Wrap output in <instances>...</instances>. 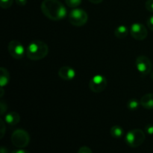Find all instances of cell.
<instances>
[{
    "label": "cell",
    "instance_id": "9c48e42d",
    "mask_svg": "<svg viewBox=\"0 0 153 153\" xmlns=\"http://www.w3.org/2000/svg\"><path fill=\"white\" fill-rule=\"evenodd\" d=\"M130 34L137 40H143L148 35L147 28L140 22H134L130 26Z\"/></svg>",
    "mask_w": 153,
    "mask_h": 153
},
{
    "label": "cell",
    "instance_id": "9a60e30c",
    "mask_svg": "<svg viewBox=\"0 0 153 153\" xmlns=\"http://www.w3.org/2000/svg\"><path fill=\"white\" fill-rule=\"evenodd\" d=\"M111 135L114 138H120L123 136L124 130L121 126L118 125L113 126L110 130Z\"/></svg>",
    "mask_w": 153,
    "mask_h": 153
},
{
    "label": "cell",
    "instance_id": "277c9868",
    "mask_svg": "<svg viewBox=\"0 0 153 153\" xmlns=\"http://www.w3.org/2000/svg\"><path fill=\"white\" fill-rule=\"evenodd\" d=\"M10 140L13 146L19 149H22L26 147L29 143L30 136L25 130L19 128L12 133Z\"/></svg>",
    "mask_w": 153,
    "mask_h": 153
},
{
    "label": "cell",
    "instance_id": "ba28073f",
    "mask_svg": "<svg viewBox=\"0 0 153 153\" xmlns=\"http://www.w3.org/2000/svg\"><path fill=\"white\" fill-rule=\"evenodd\" d=\"M9 54L15 59H22L25 53L23 45L17 40H10L7 46Z\"/></svg>",
    "mask_w": 153,
    "mask_h": 153
},
{
    "label": "cell",
    "instance_id": "8fae6325",
    "mask_svg": "<svg viewBox=\"0 0 153 153\" xmlns=\"http://www.w3.org/2000/svg\"><path fill=\"white\" fill-rule=\"evenodd\" d=\"M4 122L10 126H13L18 124L20 121V116L16 111H10L4 115Z\"/></svg>",
    "mask_w": 153,
    "mask_h": 153
},
{
    "label": "cell",
    "instance_id": "e0dca14e",
    "mask_svg": "<svg viewBox=\"0 0 153 153\" xmlns=\"http://www.w3.org/2000/svg\"><path fill=\"white\" fill-rule=\"evenodd\" d=\"M82 1V0H65V2L68 7H72V8H76L80 5Z\"/></svg>",
    "mask_w": 153,
    "mask_h": 153
},
{
    "label": "cell",
    "instance_id": "52a82bcc",
    "mask_svg": "<svg viewBox=\"0 0 153 153\" xmlns=\"http://www.w3.org/2000/svg\"><path fill=\"white\" fill-rule=\"evenodd\" d=\"M108 85L107 79L101 74H97L93 76L89 82V88L94 93H101Z\"/></svg>",
    "mask_w": 153,
    "mask_h": 153
},
{
    "label": "cell",
    "instance_id": "5b68a950",
    "mask_svg": "<svg viewBox=\"0 0 153 153\" xmlns=\"http://www.w3.org/2000/svg\"><path fill=\"white\" fill-rule=\"evenodd\" d=\"M88 15L85 10L79 7L73 8L69 13V21L74 26H82L88 22Z\"/></svg>",
    "mask_w": 153,
    "mask_h": 153
},
{
    "label": "cell",
    "instance_id": "44dd1931",
    "mask_svg": "<svg viewBox=\"0 0 153 153\" xmlns=\"http://www.w3.org/2000/svg\"><path fill=\"white\" fill-rule=\"evenodd\" d=\"M145 131H146V134H149V135H152V134H153V125L152 124H147V125L145 126Z\"/></svg>",
    "mask_w": 153,
    "mask_h": 153
},
{
    "label": "cell",
    "instance_id": "7a4b0ae2",
    "mask_svg": "<svg viewBox=\"0 0 153 153\" xmlns=\"http://www.w3.org/2000/svg\"><path fill=\"white\" fill-rule=\"evenodd\" d=\"M49 53V46L45 42L40 40L31 41L28 45L26 55L32 61H39L44 58Z\"/></svg>",
    "mask_w": 153,
    "mask_h": 153
},
{
    "label": "cell",
    "instance_id": "4316f807",
    "mask_svg": "<svg viewBox=\"0 0 153 153\" xmlns=\"http://www.w3.org/2000/svg\"><path fill=\"white\" fill-rule=\"evenodd\" d=\"M90 2L93 3V4H100L101 3L103 0H88Z\"/></svg>",
    "mask_w": 153,
    "mask_h": 153
},
{
    "label": "cell",
    "instance_id": "603a6c76",
    "mask_svg": "<svg viewBox=\"0 0 153 153\" xmlns=\"http://www.w3.org/2000/svg\"><path fill=\"white\" fill-rule=\"evenodd\" d=\"M147 26L150 30L153 31V15L149 16L147 19Z\"/></svg>",
    "mask_w": 153,
    "mask_h": 153
},
{
    "label": "cell",
    "instance_id": "7c38bea8",
    "mask_svg": "<svg viewBox=\"0 0 153 153\" xmlns=\"http://www.w3.org/2000/svg\"><path fill=\"white\" fill-rule=\"evenodd\" d=\"M140 105L146 109H153V94L149 93L143 95L140 100Z\"/></svg>",
    "mask_w": 153,
    "mask_h": 153
},
{
    "label": "cell",
    "instance_id": "4fadbf2b",
    "mask_svg": "<svg viewBox=\"0 0 153 153\" xmlns=\"http://www.w3.org/2000/svg\"><path fill=\"white\" fill-rule=\"evenodd\" d=\"M128 34V28L125 25H120L115 28L114 35L119 39H123Z\"/></svg>",
    "mask_w": 153,
    "mask_h": 153
},
{
    "label": "cell",
    "instance_id": "d4e9b609",
    "mask_svg": "<svg viewBox=\"0 0 153 153\" xmlns=\"http://www.w3.org/2000/svg\"><path fill=\"white\" fill-rule=\"evenodd\" d=\"M15 1L19 6H25L27 4V0H15Z\"/></svg>",
    "mask_w": 153,
    "mask_h": 153
},
{
    "label": "cell",
    "instance_id": "d6986e66",
    "mask_svg": "<svg viewBox=\"0 0 153 153\" xmlns=\"http://www.w3.org/2000/svg\"><path fill=\"white\" fill-rule=\"evenodd\" d=\"M145 7L146 10L153 13V0H147L145 3Z\"/></svg>",
    "mask_w": 153,
    "mask_h": 153
},
{
    "label": "cell",
    "instance_id": "484cf974",
    "mask_svg": "<svg viewBox=\"0 0 153 153\" xmlns=\"http://www.w3.org/2000/svg\"><path fill=\"white\" fill-rule=\"evenodd\" d=\"M11 153H30L28 151L25 150V149H16V150H13Z\"/></svg>",
    "mask_w": 153,
    "mask_h": 153
},
{
    "label": "cell",
    "instance_id": "8992f818",
    "mask_svg": "<svg viewBox=\"0 0 153 153\" xmlns=\"http://www.w3.org/2000/svg\"><path fill=\"white\" fill-rule=\"evenodd\" d=\"M135 67L141 76H146L151 73L152 64L151 60L145 55H139L135 60Z\"/></svg>",
    "mask_w": 153,
    "mask_h": 153
},
{
    "label": "cell",
    "instance_id": "3957f363",
    "mask_svg": "<svg viewBox=\"0 0 153 153\" xmlns=\"http://www.w3.org/2000/svg\"><path fill=\"white\" fill-rule=\"evenodd\" d=\"M145 138L146 136L143 130L140 128H134L126 133L125 141L130 147L136 148L140 146L144 142Z\"/></svg>",
    "mask_w": 153,
    "mask_h": 153
},
{
    "label": "cell",
    "instance_id": "5bb4252c",
    "mask_svg": "<svg viewBox=\"0 0 153 153\" xmlns=\"http://www.w3.org/2000/svg\"><path fill=\"white\" fill-rule=\"evenodd\" d=\"M0 86L1 88H4V86L7 85L10 82V74L7 70L4 67H1L0 68Z\"/></svg>",
    "mask_w": 153,
    "mask_h": 153
},
{
    "label": "cell",
    "instance_id": "cb8c5ba5",
    "mask_svg": "<svg viewBox=\"0 0 153 153\" xmlns=\"http://www.w3.org/2000/svg\"><path fill=\"white\" fill-rule=\"evenodd\" d=\"M0 126H1V137H0V138H2L3 136H4V130H5V128H4V121L2 120V119L0 120Z\"/></svg>",
    "mask_w": 153,
    "mask_h": 153
},
{
    "label": "cell",
    "instance_id": "f1b7e54d",
    "mask_svg": "<svg viewBox=\"0 0 153 153\" xmlns=\"http://www.w3.org/2000/svg\"><path fill=\"white\" fill-rule=\"evenodd\" d=\"M151 79H152V81H153V71L152 72V73H151Z\"/></svg>",
    "mask_w": 153,
    "mask_h": 153
},
{
    "label": "cell",
    "instance_id": "ac0fdd59",
    "mask_svg": "<svg viewBox=\"0 0 153 153\" xmlns=\"http://www.w3.org/2000/svg\"><path fill=\"white\" fill-rule=\"evenodd\" d=\"M13 0H0V6L4 9L9 8L13 4Z\"/></svg>",
    "mask_w": 153,
    "mask_h": 153
},
{
    "label": "cell",
    "instance_id": "2e32d148",
    "mask_svg": "<svg viewBox=\"0 0 153 153\" xmlns=\"http://www.w3.org/2000/svg\"><path fill=\"white\" fill-rule=\"evenodd\" d=\"M140 105V101L137 100V99H130L128 102H127V108L129 109L130 111H135L139 108Z\"/></svg>",
    "mask_w": 153,
    "mask_h": 153
},
{
    "label": "cell",
    "instance_id": "30bf717a",
    "mask_svg": "<svg viewBox=\"0 0 153 153\" xmlns=\"http://www.w3.org/2000/svg\"><path fill=\"white\" fill-rule=\"evenodd\" d=\"M58 76L63 80L70 81L73 80L76 77V72L73 67H70L69 66H64L58 70Z\"/></svg>",
    "mask_w": 153,
    "mask_h": 153
},
{
    "label": "cell",
    "instance_id": "6da1fadb",
    "mask_svg": "<svg viewBox=\"0 0 153 153\" xmlns=\"http://www.w3.org/2000/svg\"><path fill=\"white\" fill-rule=\"evenodd\" d=\"M40 8L46 17L55 21L64 19L67 13L65 6L58 0H43Z\"/></svg>",
    "mask_w": 153,
    "mask_h": 153
},
{
    "label": "cell",
    "instance_id": "83f0119b",
    "mask_svg": "<svg viewBox=\"0 0 153 153\" xmlns=\"http://www.w3.org/2000/svg\"><path fill=\"white\" fill-rule=\"evenodd\" d=\"M0 153H8V150H7V148L1 146V149H0Z\"/></svg>",
    "mask_w": 153,
    "mask_h": 153
},
{
    "label": "cell",
    "instance_id": "7402d4cb",
    "mask_svg": "<svg viewBox=\"0 0 153 153\" xmlns=\"http://www.w3.org/2000/svg\"><path fill=\"white\" fill-rule=\"evenodd\" d=\"M0 109H1V115H3L7 111V105L3 100H1L0 102Z\"/></svg>",
    "mask_w": 153,
    "mask_h": 153
},
{
    "label": "cell",
    "instance_id": "ffe728a7",
    "mask_svg": "<svg viewBox=\"0 0 153 153\" xmlns=\"http://www.w3.org/2000/svg\"><path fill=\"white\" fill-rule=\"evenodd\" d=\"M77 153H93V152L91 149V148H89L88 146H82L81 148H79Z\"/></svg>",
    "mask_w": 153,
    "mask_h": 153
}]
</instances>
